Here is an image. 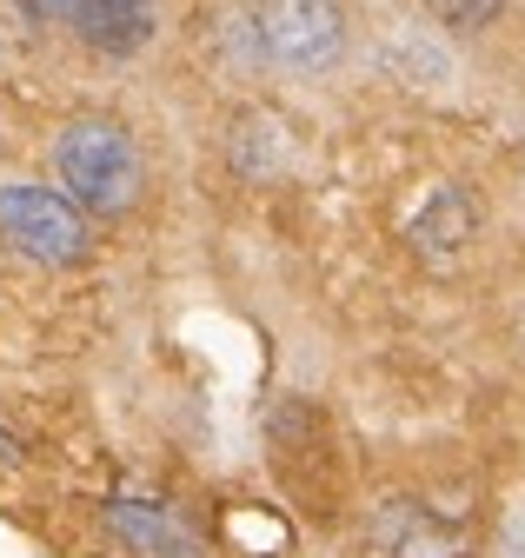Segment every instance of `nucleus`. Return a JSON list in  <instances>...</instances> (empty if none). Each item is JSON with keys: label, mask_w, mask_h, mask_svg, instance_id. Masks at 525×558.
<instances>
[{"label": "nucleus", "mask_w": 525, "mask_h": 558, "mask_svg": "<svg viewBox=\"0 0 525 558\" xmlns=\"http://www.w3.org/2000/svg\"><path fill=\"white\" fill-rule=\"evenodd\" d=\"M259 34V66H280L293 81H319L346 60V8L340 0H259L253 8Z\"/></svg>", "instance_id": "2"}, {"label": "nucleus", "mask_w": 525, "mask_h": 558, "mask_svg": "<svg viewBox=\"0 0 525 558\" xmlns=\"http://www.w3.org/2000/svg\"><path fill=\"white\" fill-rule=\"evenodd\" d=\"M8 8H21L27 21H60V0H8Z\"/></svg>", "instance_id": "12"}, {"label": "nucleus", "mask_w": 525, "mask_h": 558, "mask_svg": "<svg viewBox=\"0 0 525 558\" xmlns=\"http://www.w3.org/2000/svg\"><path fill=\"white\" fill-rule=\"evenodd\" d=\"M53 180L81 214L113 220L141 193V154H134V140H126L120 120H74L53 140Z\"/></svg>", "instance_id": "1"}, {"label": "nucleus", "mask_w": 525, "mask_h": 558, "mask_svg": "<svg viewBox=\"0 0 525 558\" xmlns=\"http://www.w3.org/2000/svg\"><path fill=\"white\" fill-rule=\"evenodd\" d=\"M126 14H154V0H60V21L74 34H94L107 21H126Z\"/></svg>", "instance_id": "9"}, {"label": "nucleus", "mask_w": 525, "mask_h": 558, "mask_svg": "<svg viewBox=\"0 0 525 558\" xmlns=\"http://www.w3.org/2000/svg\"><path fill=\"white\" fill-rule=\"evenodd\" d=\"M373 545H379L386 558H466V551H473L466 525H452L445 512H432V506H419V499H392V506H379Z\"/></svg>", "instance_id": "5"}, {"label": "nucleus", "mask_w": 525, "mask_h": 558, "mask_svg": "<svg viewBox=\"0 0 525 558\" xmlns=\"http://www.w3.org/2000/svg\"><path fill=\"white\" fill-rule=\"evenodd\" d=\"M107 532L134 558H200V532L186 525L180 506L147 499V493H113L107 499Z\"/></svg>", "instance_id": "4"}, {"label": "nucleus", "mask_w": 525, "mask_h": 558, "mask_svg": "<svg viewBox=\"0 0 525 558\" xmlns=\"http://www.w3.org/2000/svg\"><path fill=\"white\" fill-rule=\"evenodd\" d=\"M0 240L40 266H81L87 259V214L53 186H0Z\"/></svg>", "instance_id": "3"}, {"label": "nucleus", "mask_w": 525, "mask_h": 558, "mask_svg": "<svg viewBox=\"0 0 525 558\" xmlns=\"http://www.w3.org/2000/svg\"><path fill=\"white\" fill-rule=\"evenodd\" d=\"M386 66H392L400 81H413V87L445 81V53H439V47H419V40H392V47H386Z\"/></svg>", "instance_id": "10"}, {"label": "nucleus", "mask_w": 525, "mask_h": 558, "mask_svg": "<svg viewBox=\"0 0 525 558\" xmlns=\"http://www.w3.org/2000/svg\"><path fill=\"white\" fill-rule=\"evenodd\" d=\"M426 14H432L445 34H486V27L505 14V0H426Z\"/></svg>", "instance_id": "8"}, {"label": "nucleus", "mask_w": 525, "mask_h": 558, "mask_svg": "<svg viewBox=\"0 0 525 558\" xmlns=\"http://www.w3.org/2000/svg\"><path fill=\"white\" fill-rule=\"evenodd\" d=\"M473 240H479V199L466 186H439L419 214H413V227H406V246L426 266H452Z\"/></svg>", "instance_id": "7"}, {"label": "nucleus", "mask_w": 525, "mask_h": 558, "mask_svg": "<svg viewBox=\"0 0 525 558\" xmlns=\"http://www.w3.org/2000/svg\"><path fill=\"white\" fill-rule=\"evenodd\" d=\"M227 167L253 186H273L293 167V126L273 107H240L227 126Z\"/></svg>", "instance_id": "6"}, {"label": "nucleus", "mask_w": 525, "mask_h": 558, "mask_svg": "<svg viewBox=\"0 0 525 558\" xmlns=\"http://www.w3.org/2000/svg\"><path fill=\"white\" fill-rule=\"evenodd\" d=\"M27 459V446H21V433H8V426H0V472H14Z\"/></svg>", "instance_id": "11"}]
</instances>
